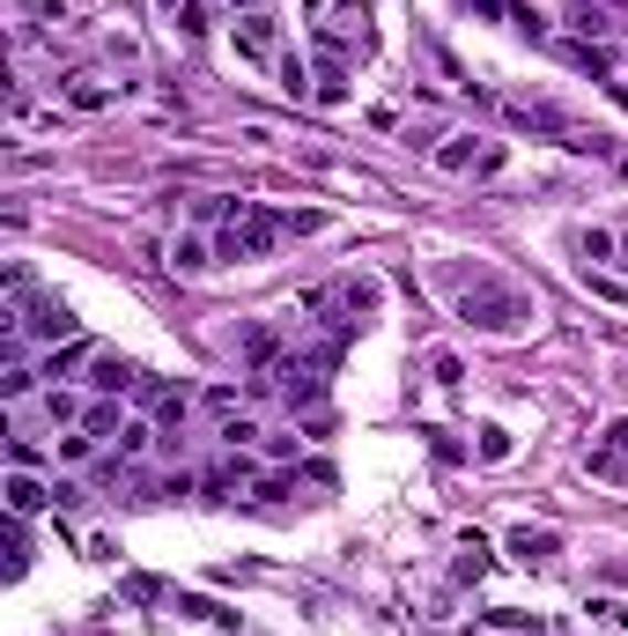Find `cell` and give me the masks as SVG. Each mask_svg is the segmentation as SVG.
<instances>
[{
	"label": "cell",
	"mask_w": 628,
	"mask_h": 636,
	"mask_svg": "<svg viewBox=\"0 0 628 636\" xmlns=\"http://www.w3.org/2000/svg\"><path fill=\"white\" fill-rule=\"evenodd\" d=\"M444 289H451V311L466 326H481V333H518L532 318V304L510 282H496L488 267H444Z\"/></svg>",
	"instance_id": "cell-1"
},
{
	"label": "cell",
	"mask_w": 628,
	"mask_h": 636,
	"mask_svg": "<svg viewBox=\"0 0 628 636\" xmlns=\"http://www.w3.org/2000/svg\"><path fill=\"white\" fill-rule=\"evenodd\" d=\"M8 333H23V341H74V333H82V318L67 311V304H60V296H30L23 311H8Z\"/></svg>",
	"instance_id": "cell-2"
},
{
	"label": "cell",
	"mask_w": 628,
	"mask_h": 636,
	"mask_svg": "<svg viewBox=\"0 0 628 636\" xmlns=\"http://www.w3.org/2000/svg\"><path fill=\"white\" fill-rule=\"evenodd\" d=\"M281 15H274V8H252V15H244L237 23V60H252V67H274V60H281Z\"/></svg>",
	"instance_id": "cell-3"
},
{
	"label": "cell",
	"mask_w": 628,
	"mask_h": 636,
	"mask_svg": "<svg viewBox=\"0 0 628 636\" xmlns=\"http://www.w3.org/2000/svg\"><path fill=\"white\" fill-rule=\"evenodd\" d=\"M348 311V318H370L377 304H385V289H377V274H348V282H333L326 296H311V311Z\"/></svg>",
	"instance_id": "cell-4"
},
{
	"label": "cell",
	"mask_w": 628,
	"mask_h": 636,
	"mask_svg": "<svg viewBox=\"0 0 628 636\" xmlns=\"http://www.w3.org/2000/svg\"><path fill=\"white\" fill-rule=\"evenodd\" d=\"M584 466H592V481H628V422H606Z\"/></svg>",
	"instance_id": "cell-5"
},
{
	"label": "cell",
	"mask_w": 628,
	"mask_h": 636,
	"mask_svg": "<svg viewBox=\"0 0 628 636\" xmlns=\"http://www.w3.org/2000/svg\"><path fill=\"white\" fill-rule=\"evenodd\" d=\"M82 378H89V392H97V400H119V392H134V385H141L148 370H134L126 356H111V348H97V363L82 370Z\"/></svg>",
	"instance_id": "cell-6"
},
{
	"label": "cell",
	"mask_w": 628,
	"mask_h": 636,
	"mask_svg": "<svg viewBox=\"0 0 628 636\" xmlns=\"http://www.w3.org/2000/svg\"><path fill=\"white\" fill-rule=\"evenodd\" d=\"M0 496H8V518H38L60 489H45V481H38L30 466H8V489H0Z\"/></svg>",
	"instance_id": "cell-7"
},
{
	"label": "cell",
	"mask_w": 628,
	"mask_h": 636,
	"mask_svg": "<svg viewBox=\"0 0 628 636\" xmlns=\"http://www.w3.org/2000/svg\"><path fill=\"white\" fill-rule=\"evenodd\" d=\"M311 97H318V104H348V52L318 45V82H311Z\"/></svg>",
	"instance_id": "cell-8"
},
{
	"label": "cell",
	"mask_w": 628,
	"mask_h": 636,
	"mask_svg": "<svg viewBox=\"0 0 628 636\" xmlns=\"http://www.w3.org/2000/svg\"><path fill=\"white\" fill-rule=\"evenodd\" d=\"M89 363H97V341H82V333H74V341H60V348H52V356H45L38 370H45L52 385H60V378H82Z\"/></svg>",
	"instance_id": "cell-9"
},
{
	"label": "cell",
	"mask_w": 628,
	"mask_h": 636,
	"mask_svg": "<svg viewBox=\"0 0 628 636\" xmlns=\"http://www.w3.org/2000/svg\"><path fill=\"white\" fill-rule=\"evenodd\" d=\"M555 548H562V533H547V526H518V533H510V555H518V563H555Z\"/></svg>",
	"instance_id": "cell-10"
},
{
	"label": "cell",
	"mask_w": 628,
	"mask_h": 636,
	"mask_svg": "<svg viewBox=\"0 0 628 636\" xmlns=\"http://www.w3.org/2000/svg\"><path fill=\"white\" fill-rule=\"evenodd\" d=\"M274 82H281V97H296V104H304V97H311V82H318V74H311V60H304V52H281V60H274Z\"/></svg>",
	"instance_id": "cell-11"
},
{
	"label": "cell",
	"mask_w": 628,
	"mask_h": 636,
	"mask_svg": "<svg viewBox=\"0 0 628 636\" xmlns=\"http://www.w3.org/2000/svg\"><path fill=\"white\" fill-rule=\"evenodd\" d=\"M178 614H193V622H207V629H237L244 614L222 607V600H200V592H178Z\"/></svg>",
	"instance_id": "cell-12"
},
{
	"label": "cell",
	"mask_w": 628,
	"mask_h": 636,
	"mask_svg": "<svg viewBox=\"0 0 628 636\" xmlns=\"http://www.w3.org/2000/svg\"><path fill=\"white\" fill-rule=\"evenodd\" d=\"M244 363L274 370V363H281V333H274V326H244Z\"/></svg>",
	"instance_id": "cell-13"
},
{
	"label": "cell",
	"mask_w": 628,
	"mask_h": 636,
	"mask_svg": "<svg viewBox=\"0 0 628 636\" xmlns=\"http://www.w3.org/2000/svg\"><path fill=\"white\" fill-rule=\"evenodd\" d=\"M74 430H89V437H119L126 422H119V400H89V407H82V422H74Z\"/></svg>",
	"instance_id": "cell-14"
},
{
	"label": "cell",
	"mask_w": 628,
	"mask_h": 636,
	"mask_svg": "<svg viewBox=\"0 0 628 636\" xmlns=\"http://www.w3.org/2000/svg\"><path fill=\"white\" fill-rule=\"evenodd\" d=\"M170 267H178V274H207V267H215V237H178Z\"/></svg>",
	"instance_id": "cell-15"
},
{
	"label": "cell",
	"mask_w": 628,
	"mask_h": 636,
	"mask_svg": "<svg viewBox=\"0 0 628 636\" xmlns=\"http://www.w3.org/2000/svg\"><path fill=\"white\" fill-rule=\"evenodd\" d=\"M473 163H481V148H473V134H451V141L436 148V171H451V178H459V171H473Z\"/></svg>",
	"instance_id": "cell-16"
},
{
	"label": "cell",
	"mask_w": 628,
	"mask_h": 636,
	"mask_svg": "<svg viewBox=\"0 0 628 636\" xmlns=\"http://www.w3.org/2000/svg\"><path fill=\"white\" fill-rule=\"evenodd\" d=\"M67 104H74V112H104V104H111V89H104L97 74H74V82H67Z\"/></svg>",
	"instance_id": "cell-17"
},
{
	"label": "cell",
	"mask_w": 628,
	"mask_h": 636,
	"mask_svg": "<svg viewBox=\"0 0 628 636\" xmlns=\"http://www.w3.org/2000/svg\"><path fill=\"white\" fill-rule=\"evenodd\" d=\"M215 437L230 444V452H244V444H259L266 430H259V422H252V415H222V430H215Z\"/></svg>",
	"instance_id": "cell-18"
},
{
	"label": "cell",
	"mask_w": 628,
	"mask_h": 636,
	"mask_svg": "<svg viewBox=\"0 0 628 636\" xmlns=\"http://www.w3.org/2000/svg\"><path fill=\"white\" fill-rule=\"evenodd\" d=\"M488 577V540H459V585Z\"/></svg>",
	"instance_id": "cell-19"
},
{
	"label": "cell",
	"mask_w": 628,
	"mask_h": 636,
	"mask_svg": "<svg viewBox=\"0 0 628 636\" xmlns=\"http://www.w3.org/2000/svg\"><path fill=\"white\" fill-rule=\"evenodd\" d=\"M30 570V533H23V518H8V577H23Z\"/></svg>",
	"instance_id": "cell-20"
},
{
	"label": "cell",
	"mask_w": 628,
	"mask_h": 636,
	"mask_svg": "<svg viewBox=\"0 0 628 636\" xmlns=\"http://www.w3.org/2000/svg\"><path fill=\"white\" fill-rule=\"evenodd\" d=\"M148 444H156V422H126L119 430V459H141Z\"/></svg>",
	"instance_id": "cell-21"
},
{
	"label": "cell",
	"mask_w": 628,
	"mask_h": 636,
	"mask_svg": "<svg viewBox=\"0 0 628 636\" xmlns=\"http://www.w3.org/2000/svg\"><path fill=\"white\" fill-rule=\"evenodd\" d=\"M237 400H244L237 385H207V392H200V407H207V415H244Z\"/></svg>",
	"instance_id": "cell-22"
},
{
	"label": "cell",
	"mask_w": 628,
	"mask_h": 636,
	"mask_svg": "<svg viewBox=\"0 0 628 636\" xmlns=\"http://www.w3.org/2000/svg\"><path fill=\"white\" fill-rule=\"evenodd\" d=\"M570 245H577L584 259H614V230H577Z\"/></svg>",
	"instance_id": "cell-23"
},
{
	"label": "cell",
	"mask_w": 628,
	"mask_h": 636,
	"mask_svg": "<svg viewBox=\"0 0 628 636\" xmlns=\"http://www.w3.org/2000/svg\"><path fill=\"white\" fill-rule=\"evenodd\" d=\"M89 452H97V437H89V430H67V437H60V466H82Z\"/></svg>",
	"instance_id": "cell-24"
},
{
	"label": "cell",
	"mask_w": 628,
	"mask_h": 636,
	"mask_svg": "<svg viewBox=\"0 0 628 636\" xmlns=\"http://www.w3.org/2000/svg\"><path fill=\"white\" fill-rule=\"evenodd\" d=\"M45 415L60 422V430H67V422H82V407H74V392H60V385H52V392H45Z\"/></svg>",
	"instance_id": "cell-25"
},
{
	"label": "cell",
	"mask_w": 628,
	"mask_h": 636,
	"mask_svg": "<svg viewBox=\"0 0 628 636\" xmlns=\"http://www.w3.org/2000/svg\"><path fill=\"white\" fill-rule=\"evenodd\" d=\"M281 230H289V237H311V230H326V215H311V208H289V215H281Z\"/></svg>",
	"instance_id": "cell-26"
},
{
	"label": "cell",
	"mask_w": 628,
	"mask_h": 636,
	"mask_svg": "<svg viewBox=\"0 0 628 636\" xmlns=\"http://www.w3.org/2000/svg\"><path fill=\"white\" fill-rule=\"evenodd\" d=\"M481 459H510V430L488 422V430H481Z\"/></svg>",
	"instance_id": "cell-27"
},
{
	"label": "cell",
	"mask_w": 628,
	"mask_h": 636,
	"mask_svg": "<svg viewBox=\"0 0 628 636\" xmlns=\"http://www.w3.org/2000/svg\"><path fill=\"white\" fill-rule=\"evenodd\" d=\"M178 30H193V38H200V30H207V0H185V8H178Z\"/></svg>",
	"instance_id": "cell-28"
},
{
	"label": "cell",
	"mask_w": 628,
	"mask_h": 636,
	"mask_svg": "<svg viewBox=\"0 0 628 636\" xmlns=\"http://www.w3.org/2000/svg\"><path fill=\"white\" fill-rule=\"evenodd\" d=\"M304 8H311V15H326V8H333V0H304Z\"/></svg>",
	"instance_id": "cell-29"
},
{
	"label": "cell",
	"mask_w": 628,
	"mask_h": 636,
	"mask_svg": "<svg viewBox=\"0 0 628 636\" xmlns=\"http://www.w3.org/2000/svg\"><path fill=\"white\" fill-rule=\"evenodd\" d=\"M230 8H244V15H252V8H266V0H230Z\"/></svg>",
	"instance_id": "cell-30"
},
{
	"label": "cell",
	"mask_w": 628,
	"mask_h": 636,
	"mask_svg": "<svg viewBox=\"0 0 628 636\" xmlns=\"http://www.w3.org/2000/svg\"><path fill=\"white\" fill-rule=\"evenodd\" d=\"M540 636H570V629H540Z\"/></svg>",
	"instance_id": "cell-31"
}]
</instances>
